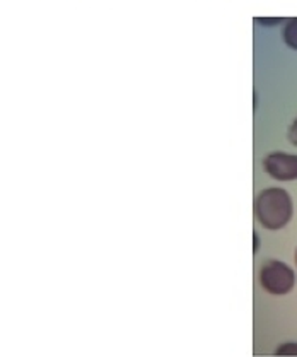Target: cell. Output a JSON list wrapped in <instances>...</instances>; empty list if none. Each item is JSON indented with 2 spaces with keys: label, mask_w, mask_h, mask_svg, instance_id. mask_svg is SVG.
Instances as JSON below:
<instances>
[{
  "label": "cell",
  "mask_w": 297,
  "mask_h": 357,
  "mask_svg": "<svg viewBox=\"0 0 297 357\" xmlns=\"http://www.w3.org/2000/svg\"><path fill=\"white\" fill-rule=\"evenodd\" d=\"M296 265H297V250H296Z\"/></svg>",
  "instance_id": "obj_9"
},
{
  "label": "cell",
  "mask_w": 297,
  "mask_h": 357,
  "mask_svg": "<svg viewBox=\"0 0 297 357\" xmlns=\"http://www.w3.org/2000/svg\"><path fill=\"white\" fill-rule=\"evenodd\" d=\"M289 140H291V144H294V146H297V119L292 121V125L289 127Z\"/></svg>",
  "instance_id": "obj_7"
},
{
  "label": "cell",
  "mask_w": 297,
  "mask_h": 357,
  "mask_svg": "<svg viewBox=\"0 0 297 357\" xmlns=\"http://www.w3.org/2000/svg\"><path fill=\"white\" fill-rule=\"evenodd\" d=\"M264 169L277 181L297 180V155L287 153H272L264 159Z\"/></svg>",
  "instance_id": "obj_3"
},
{
  "label": "cell",
  "mask_w": 297,
  "mask_h": 357,
  "mask_svg": "<svg viewBox=\"0 0 297 357\" xmlns=\"http://www.w3.org/2000/svg\"><path fill=\"white\" fill-rule=\"evenodd\" d=\"M260 284L268 294H289L296 286V273L284 261L268 260L260 271Z\"/></svg>",
  "instance_id": "obj_2"
},
{
  "label": "cell",
  "mask_w": 297,
  "mask_h": 357,
  "mask_svg": "<svg viewBox=\"0 0 297 357\" xmlns=\"http://www.w3.org/2000/svg\"><path fill=\"white\" fill-rule=\"evenodd\" d=\"M282 38H284V43L291 50L297 52V17L285 21L284 29H282Z\"/></svg>",
  "instance_id": "obj_4"
},
{
  "label": "cell",
  "mask_w": 297,
  "mask_h": 357,
  "mask_svg": "<svg viewBox=\"0 0 297 357\" xmlns=\"http://www.w3.org/2000/svg\"><path fill=\"white\" fill-rule=\"evenodd\" d=\"M277 356H297V344L296 342H287V344L280 345L275 352Z\"/></svg>",
  "instance_id": "obj_5"
},
{
  "label": "cell",
  "mask_w": 297,
  "mask_h": 357,
  "mask_svg": "<svg viewBox=\"0 0 297 357\" xmlns=\"http://www.w3.org/2000/svg\"><path fill=\"white\" fill-rule=\"evenodd\" d=\"M294 214L292 199L284 188H266L258 193L254 200V215L258 222L268 231H279L285 227Z\"/></svg>",
  "instance_id": "obj_1"
},
{
  "label": "cell",
  "mask_w": 297,
  "mask_h": 357,
  "mask_svg": "<svg viewBox=\"0 0 297 357\" xmlns=\"http://www.w3.org/2000/svg\"><path fill=\"white\" fill-rule=\"evenodd\" d=\"M257 22L258 24H264V26H277V24H280V22H284V17H275V19L258 17Z\"/></svg>",
  "instance_id": "obj_6"
},
{
  "label": "cell",
  "mask_w": 297,
  "mask_h": 357,
  "mask_svg": "<svg viewBox=\"0 0 297 357\" xmlns=\"http://www.w3.org/2000/svg\"><path fill=\"white\" fill-rule=\"evenodd\" d=\"M253 241H254V248H253V252L257 253V252H258V236H257V234H253Z\"/></svg>",
  "instance_id": "obj_8"
}]
</instances>
